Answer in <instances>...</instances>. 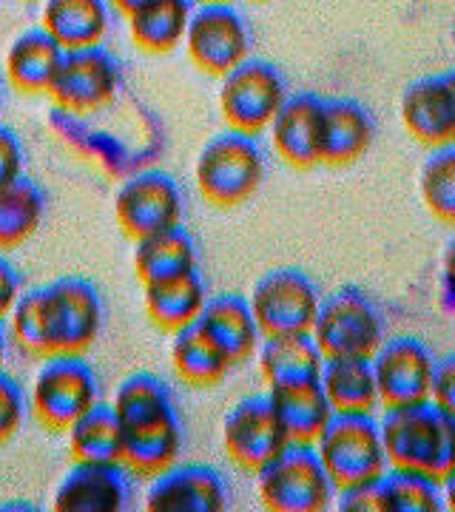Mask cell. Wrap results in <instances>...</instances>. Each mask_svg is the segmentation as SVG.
Returning <instances> with one entry per match:
<instances>
[{
    "instance_id": "obj_1",
    "label": "cell",
    "mask_w": 455,
    "mask_h": 512,
    "mask_svg": "<svg viewBox=\"0 0 455 512\" xmlns=\"http://www.w3.org/2000/svg\"><path fill=\"white\" fill-rule=\"evenodd\" d=\"M114 413L123 424V467L131 476L154 478L174 467L182 453V424L171 390L154 373H131L114 393Z\"/></svg>"
},
{
    "instance_id": "obj_2",
    "label": "cell",
    "mask_w": 455,
    "mask_h": 512,
    "mask_svg": "<svg viewBox=\"0 0 455 512\" xmlns=\"http://www.w3.org/2000/svg\"><path fill=\"white\" fill-rule=\"evenodd\" d=\"M382 427L387 464L450 484L455 473V416L433 402L387 407Z\"/></svg>"
},
{
    "instance_id": "obj_3",
    "label": "cell",
    "mask_w": 455,
    "mask_h": 512,
    "mask_svg": "<svg viewBox=\"0 0 455 512\" xmlns=\"http://www.w3.org/2000/svg\"><path fill=\"white\" fill-rule=\"evenodd\" d=\"M265 168V154L256 137L228 128L202 146L194 180L205 202L214 208H239L262 188Z\"/></svg>"
},
{
    "instance_id": "obj_4",
    "label": "cell",
    "mask_w": 455,
    "mask_h": 512,
    "mask_svg": "<svg viewBox=\"0 0 455 512\" xmlns=\"http://www.w3.org/2000/svg\"><path fill=\"white\" fill-rule=\"evenodd\" d=\"M313 450L328 473L333 490L376 481L387 473L382 427L373 413H333Z\"/></svg>"
},
{
    "instance_id": "obj_5",
    "label": "cell",
    "mask_w": 455,
    "mask_h": 512,
    "mask_svg": "<svg viewBox=\"0 0 455 512\" xmlns=\"http://www.w3.org/2000/svg\"><path fill=\"white\" fill-rule=\"evenodd\" d=\"M256 490L273 512H322L336 493L313 444L296 441H288L256 470Z\"/></svg>"
},
{
    "instance_id": "obj_6",
    "label": "cell",
    "mask_w": 455,
    "mask_h": 512,
    "mask_svg": "<svg viewBox=\"0 0 455 512\" xmlns=\"http://www.w3.org/2000/svg\"><path fill=\"white\" fill-rule=\"evenodd\" d=\"M310 336L325 359L362 356L370 359L384 339V316L362 288H339L319 302Z\"/></svg>"
},
{
    "instance_id": "obj_7",
    "label": "cell",
    "mask_w": 455,
    "mask_h": 512,
    "mask_svg": "<svg viewBox=\"0 0 455 512\" xmlns=\"http://www.w3.org/2000/svg\"><path fill=\"white\" fill-rule=\"evenodd\" d=\"M100 402V379L83 356H46L29 390V410L46 430L66 433L86 410Z\"/></svg>"
},
{
    "instance_id": "obj_8",
    "label": "cell",
    "mask_w": 455,
    "mask_h": 512,
    "mask_svg": "<svg viewBox=\"0 0 455 512\" xmlns=\"http://www.w3.org/2000/svg\"><path fill=\"white\" fill-rule=\"evenodd\" d=\"M285 97H288V89H285L279 69L268 60L248 57L237 69H231L222 77L219 111L231 131L256 137V134L268 131L276 111L282 109Z\"/></svg>"
},
{
    "instance_id": "obj_9",
    "label": "cell",
    "mask_w": 455,
    "mask_h": 512,
    "mask_svg": "<svg viewBox=\"0 0 455 512\" xmlns=\"http://www.w3.org/2000/svg\"><path fill=\"white\" fill-rule=\"evenodd\" d=\"M319 302V288L308 274L296 268H276L256 282L248 308L254 313L256 328L262 336H282L310 333Z\"/></svg>"
},
{
    "instance_id": "obj_10",
    "label": "cell",
    "mask_w": 455,
    "mask_h": 512,
    "mask_svg": "<svg viewBox=\"0 0 455 512\" xmlns=\"http://www.w3.org/2000/svg\"><path fill=\"white\" fill-rule=\"evenodd\" d=\"M120 63L103 46L63 52L57 66L49 97L69 114H94L114 103L120 92Z\"/></svg>"
},
{
    "instance_id": "obj_11",
    "label": "cell",
    "mask_w": 455,
    "mask_h": 512,
    "mask_svg": "<svg viewBox=\"0 0 455 512\" xmlns=\"http://www.w3.org/2000/svg\"><path fill=\"white\" fill-rule=\"evenodd\" d=\"M185 52L202 74L225 77L251 57L248 26L231 3H202L185 29Z\"/></svg>"
},
{
    "instance_id": "obj_12",
    "label": "cell",
    "mask_w": 455,
    "mask_h": 512,
    "mask_svg": "<svg viewBox=\"0 0 455 512\" xmlns=\"http://www.w3.org/2000/svg\"><path fill=\"white\" fill-rule=\"evenodd\" d=\"M46 319L52 336V356L74 353L83 356L100 339L103 330V299L89 279L63 276L43 285Z\"/></svg>"
},
{
    "instance_id": "obj_13",
    "label": "cell",
    "mask_w": 455,
    "mask_h": 512,
    "mask_svg": "<svg viewBox=\"0 0 455 512\" xmlns=\"http://www.w3.org/2000/svg\"><path fill=\"white\" fill-rule=\"evenodd\" d=\"M185 200L180 183L165 171H140L120 185L114 217L128 239H146L182 225Z\"/></svg>"
},
{
    "instance_id": "obj_14",
    "label": "cell",
    "mask_w": 455,
    "mask_h": 512,
    "mask_svg": "<svg viewBox=\"0 0 455 512\" xmlns=\"http://www.w3.org/2000/svg\"><path fill=\"white\" fill-rule=\"evenodd\" d=\"M370 365L379 390V404L384 407L419 404L430 399L436 356L419 339L413 336L384 339L379 350L370 356Z\"/></svg>"
},
{
    "instance_id": "obj_15",
    "label": "cell",
    "mask_w": 455,
    "mask_h": 512,
    "mask_svg": "<svg viewBox=\"0 0 455 512\" xmlns=\"http://www.w3.org/2000/svg\"><path fill=\"white\" fill-rule=\"evenodd\" d=\"M285 444L288 436L273 413L268 393L237 402L222 421V447L231 461L248 473H256L262 464H268Z\"/></svg>"
},
{
    "instance_id": "obj_16",
    "label": "cell",
    "mask_w": 455,
    "mask_h": 512,
    "mask_svg": "<svg viewBox=\"0 0 455 512\" xmlns=\"http://www.w3.org/2000/svg\"><path fill=\"white\" fill-rule=\"evenodd\" d=\"M401 123L407 134L427 146H453L455 140V77L453 72L427 74L413 80L401 94Z\"/></svg>"
},
{
    "instance_id": "obj_17",
    "label": "cell",
    "mask_w": 455,
    "mask_h": 512,
    "mask_svg": "<svg viewBox=\"0 0 455 512\" xmlns=\"http://www.w3.org/2000/svg\"><path fill=\"white\" fill-rule=\"evenodd\" d=\"M228 487L211 464H174L151 478L146 493L148 512H222Z\"/></svg>"
},
{
    "instance_id": "obj_18",
    "label": "cell",
    "mask_w": 455,
    "mask_h": 512,
    "mask_svg": "<svg viewBox=\"0 0 455 512\" xmlns=\"http://www.w3.org/2000/svg\"><path fill=\"white\" fill-rule=\"evenodd\" d=\"M273 151L279 160L308 171L322 165V97L313 92L288 94L271 126Z\"/></svg>"
},
{
    "instance_id": "obj_19",
    "label": "cell",
    "mask_w": 455,
    "mask_h": 512,
    "mask_svg": "<svg viewBox=\"0 0 455 512\" xmlns=\"http://www.w3.org/2000/svg\"><path fill=\"white\" fill-rule=\"evenodd\" d=\"M131 501L123 464H80L57 484L52 507L57 512H123Z\"/></svg>"
},
{
    "instance_id": "obj_20",
    "label": "cell",
    "mask_w": 455,
    "mask_h": 512,
    "mask_svg": "<svg viewBox=\"0 0 455 512\" xmlns=\"http://www.w3.org/2000/svg\"><path fill=\"white\" fill-rule=\"evenodd\" d=\"M194 328L200 330L234 367L245 365L262 342V333L256 328L248 299H242L237 293L208 296Z\"/></svg>"
},
{
    "instance_id": "obj_21",
    "label": "cell",
    "mask_w": 455,
    "mask_h": 512,
    "mask_svg": "<svg viewBox=\"0 0 455 512\" xmlns=\"http://www.w3.org/2000/svg\"><path fill=\"white\" fill-rule=\"evenodd\" d=\"M376 123L356 100H322V165H350L373 146Z\"/></svg>"
},
{
    "instance_id": "obj_22",
    "label": "cell",
    "mask_w": 455,
    "mask_h": 512,
    "mask_svg": "<svg viewBox=\"0 0 455 512\" xmlns=\"http://www.w3.org/2000/svg\"><path fill=\"white\" fill-rule=\"evenodd\" d=\"M40 29L63 52L103 46L111 29L109 0H43Z\"/></svg>"
},
{
    "instance_id": "obj_23",
    "label": "cell",
    "mask_w": 455,
    "mask_h": 512,
    "mask_svg": "<svg viewBox=\"0 0 455 512\" xmlns=\"http://www.w3.org/2000/svg\"><path fill=\"white\" fill-rule=\"evenodd\" d=\"M268 402L288 441H296V444H313L333 416L319 379L276 384L268 390Z\"/></svg>"
},
{
    "instance_id": "obj_24",
    "label": "cell",
    "mask_w": 455,
    "mask_h": 512,
    "mask_svg": "<svg viewBox=\"0 0 455 512\" xmlns=\"http://www.w3.org/2000/svg\"><path fill=\"white\" fill-rule=\"evenodd\" d=\"M60 60H63V49L55 40L43 29H29L12 40L6 60H3V72L15 92L46 94Z\"/></svg>"
},
{
    "instance_id": "obj_25",
    "label": "cell",
    "mask_w": 455,
    "mask_h": 512,
    "mask_svg": "<svg viewBox=\"0 0 455 512\" xmlns=\"http://www.w3.org/2000/svg\"><path fill=\"white\" fill-rule=\"evenodd\" d=\"M254 356L259 359V370L268 387L319 379V370L325 362L310 333L262 336Z\"/></svg>"
},
{
    "instance_id": "obj_26",
    "label": "cell",
    "mask_w": 455,
    "mask_h": 512,
    "mask_svg": "<svg viewBox=\"0 0 455 512\" xmlns=\"http://www.w3.org/2000/svg\"><path fill=\"white\" fill-rule=\"evenodd\" d=\"M134 271H137L143 285L168 282V279H177V276L191 274V271H200L197 242L182 225L160 231L154 237L137 239Z\"/></svg>"
},
{
    "instance_id": "obj_27",
    "label": "cell",
    "mask_w": 455,
    "mask_h": 512,
    "mask_svg": "<svg viewBox=\"0 0 455 512\" xmlns=\"http://www.w3.org/2000/svg\"><path fill=\"white\" fill-rule=\"evenodd\" d=\"M319 384L333 413H373L379 407V390L373 365L362 356H333L322 362Z\"/></svg>"
},
{
    "instance_id": "obj_28",
    "label": "cell",
    "mask_w": 455,
    "mask_h": 512,
    "mask_svg": "<svg viewBox=\"0 0 455 512\" xmlns=\"http://www.w3.org/2000/svg\"><path fill=\"white\" fill-rule=\"evenodd\" d=\"M143 291H146V313L151 325L165 333L191 328L208 299L200 271H191L168 282L143 285Z\"/></svg>"
},
{
    "instance_id": "obj_29",
    "label": "cell",
    "mask_w": 455,
    "mask_h": 512,
    "mask_svg": "<svg viewBox=\"0 0 455 512\" xmlns=\"http://www.w3.org/2000/svg\"><path fill=\"white\" fill-rule=\"evenodd\" d=\"M46 220V194L35 180L18 174L0 183V254L35 237Z\"/></svg>"
},
{
    "instance_id": "obj_30",
    "label": "cell",
    "mask_w": 455,
    "mask_h": 512,
    "mask_svg": "<svg viewBox=\"0 0 455 512\" xmlns=\"http://www.w3.org/2000/svg\"><path fill=\"white\" fill-rule=\"evenodd\" d=\"M69 450L80 464H123L126 433L111 404L97 402L66 430Z\"/></svg>"
},
{
    "instance_id": "obj_31",
    "label": "cell",
    "mask_w": 455,
    "mask_h": 512,
    "mask_svg": "<svg viewBox=\"0 0 455 512\" xmlns=\"http://www.w3.org/2000/svg\"><path fill=\"white\" fill-rule=\"evenodd\" d=\"M191 12V0H151L128 18L131 40L148 55H168L182 46Z\"/></svg>"
},
{
    "instance_id": "obj_32",
    "label": "cell",
    "mask_w": 455,
    "mask_h": 512,
    "mask_svg": "<svg viewBox=\"0 0 455 512\" xmlns=\"http://www.w3.org/2000/svg\"><path fill=\"white\" fill-rule=\"evenodd\" d=\"M171 336H174L171 365H174V373H177V379L182 384H188V387H214L234 370V365L194 325L177 330Z\"/></svg>"
},
{
    "instance_id": "obj_33",
    "label": "cell",
    "mask_w": 455,
    "mask_h": 512,
    "mask_svg": "<svg viewBox=\"0 0 455 512\" xmlns=\"http://www.w3.org/2000/svg\"><path fill=\"white\" fill-rule=\"evenodd\" d=\"M384 507L387 512H441L447 510V495L444 484L433 478L410 473V470H396L387 467L382 476Z\"/></svg>"
},
{
    "instance_id": "obj_34",
    "label": "cell",
    "mask_w": 455,
    "mask_h": 512,
    "mask_svg": "<svg viewBox=\"0 0 455 512\" xmlns=\"http://www.w3.org/2000/svg\"><path fill=\"white\" fill-rule=\"evenodd\" d=\"M9 319V336L23 353L46 359L52 356V336H49V319H46V296L43 288L20 293Z\"/></svg>"
},
{
    "instance_id": "obj_35",
    "label": "cell",
    "mask_w": 455,
    "mask_h": 512,
    "mask_svg": "<svg viewBox=\"0 0 455 512\" xmlns=\"http://www.w3.org/2000/svg\"><path fill=\"white\" fill-rule=\"evenodd\" d=\"M421 200L444 225L455 222V148H436L421 168Z\"/></svg>"
},
{
    "instance_id": "obj_36",
    "label": "cell",
    "mask_w": 455,
    "mask_h": 512,
    "mask_svg": "<svg viewBox=\"0 0 455 512\" xmlns=\"http://www.w3.org/2000/svg\"><path fill=\"white\" fill-rule=\"evenodd\" d=\"M29 416V396L20 382L0 367V447L18 436Z\"/></svg>"
},
{
    "instance_id": "obj_37",
    "label": "cell",
    "mask_w": 455,
    "mask_h": 512,
    "mask_svg": "<svg viewBox=\"0 0 455 512\" xmlns=\"http://www.w3.org/2000/svg\"><path fill=\"white\" fill-rule=\"evenodd\" d=\"M339 493V510L342 512H387L384 507V490L382 478L376 481H364V484H353L345 490H336Z\"/></svg>"
},
{
    "instance_id": "obj_38",
    "label": "cell",
    "mask_w": 455,
    "mask_h": 512,
    "mask_svg": "<svg viewBox=\"0 0 455 512\" xmlns=\"http://www.w3.org/2000/svg\"><path fill=\"white\" fill-rule=\"evenodd\" d=\"M441 410L455 416V356H441L433 365V379H430V399Z\"/></svg>"
},
{
    "instance_id": "obj_39",
    "label": "cell",
    "mask_w": 455,
    "mask_h": 512,
    "mask_svg": "<svg viewBox=\"0 0 455 512\" xmlns=\"http://www.w3.org/2000/svg\"><path fill=\"white\" fill-rule=\"evenodd\" d=\"M23 143L9 126H0V183L23 174Z\"/></svg>"
},
{
    "instance_id": "obj_40",
    "label": "cell",
    "mask_w": 455,
    "mask_h": 512,
    "mask_svg": "<svg viewBox=\"0 0 455 512\" xmlns=\"http://www.w3.org/2000/svg\"><path fill=\"white\" fill-rule=\"evenodd\" d=\"M20 293H23V276L6 256L0 254V319H6L12 313Z\"/></svg>"
},
{
    "instance_id": "obj_41",
    "label": "cell",
    "mask_w": 455,
    "mask_h": 512,
    "mask_svg": "<svg viewBox=\"0 0 455 512\" xmlns=\"http://www.w3.org/2000/svg\"><path fill=\"white\" fill-rule=\"evenodd\" d=\"M151 0H109V6H114L120 15H126V18H131L134 12H140L143 6H148Z\"/></svg>"
},
{
    "instance_id": "obj_42",
    "label": "cell",
    "mask_w": 455,
    "mask_h": 512,
    "mask_svg": "<svg viewBox=\"0 0 455 512\" xmlns=\"http://www.w3.org/2000/svg\"><path fill=\"white\" fill-rule=\"evenodd\" d=\"M6 350H9V333L3 328V319H0V367L6 362Z\"/></svg>"
},
{
    "instance_id": "obj_43",
    "label": "cell",
    "mask_w": 455,
    "mask_h": 512,
    "mask_svg": "<svg viewBox=\"0 0 455 512\" xmlns=\"http://www.w3.org/2000/svg\"><path fill=\"white\" fill-rule=\"evenodd\" d=\"M202 3H231V0H202Z\"/></svg>"
},
{
    "instance_id": "obj_44",
    "label": "cell",
    "mask_w": 455,
    "mask_h": 512,
    "mask_svg": "<svg viewBox=\"0 0 455 512\" xmlns=\"http://www.w3.org/2000/svg\"><path fill=\"white\" fill-rule=\"evenodd\" d=\"M0 106H3V92H0Z\"/></svg>"
},
{
    "instance_id": "obj_45",
    "label": "cell",
    "mask_w": 455,
    "mask_h": 512,
    "mask_svg": "<svg viewBox=\"0 0 455 512\" xmlns=\"http://www.w3.org/2000/svg\"><path fill=\"white\" fill-rule=\"evenodd\" d=\"M256 3H262V0H256Z\"/></svg>"
},
{
    "instance_id": "obj_46",
    "label": "cell",
    "mask_w": 455,
    "mask_h": 512,
    "mask_svg": "<svg viewBox=\"0 0 455 512\" xmlns=\"http://www.w3.org/2000/svg\"><path fill=\"white\" fill-rule=\"evenodd\" d=\"M29 3H35V0H29Z\"/></svg>"
}]
</instances>
